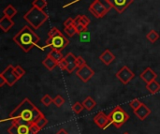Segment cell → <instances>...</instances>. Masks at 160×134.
Instances as JSON below:
<instances>
[{
    "label": "cell",
    "instance_id": "cell-9",
    "mask_svg": "<svg viewBox=\"0 0 160 134\" xmlns=\"http://www.w3.org/2000/svg\"><path fill=\"white\" fill-rule=\"evenodd\" d=\"M76 75L83 83H88L91 80V78L95 75V71L88 65H85V66L78 69V70L76 71Z\"/></svg>",
    "mask_w": 160,
    "mask_h": 134
},
{
    "label": "cell",
    "instance_id": "cell-19",
    "mask_svg": "<svg viewBox=\"0 0 160 134\" xmlns=\"http://www.w3.org/2000/svg\"><path fill=\"white\" fill-rule=\"evenodd\" d=\"M146 89L148 90V92L152 95H155L157 94L158 91H160V84L157 81H153L151 83H148L146 84Z\"/></svg>",
    "mask_w": 160,
    "mask_h": 134
},
{
    "label": "cell",
    "instance_id": "cell-38",
    "mask_svg": "<svg viewBox=\"0 0 160 134\" xmlns=\"http://www.w3.org/2000/svg\"><path fill=\"white\" fill-rule=\"evenodd\" d=\"M76 27V29H77V31H78V34H80V33H82V32H84V31H87V27L86 26H84L83 24H82V23H79L77 26H75Z\"/></svg>",
    "mask_w": 160,
    "mask_h": 134
},
{
    "label": "cell",
    "instance_id": "cell-27",
    "mask_svg": "<svg viewBox=\"0 0 160 134\" xmlns=\"http://www.w3.org/2000/svg\"><path fill=\"white\" fill-rule=\"evenodd\" d=\"M40 101H41V103H42L43 105H45V106H50V105L53 102V99H52L50 95L46 94V95H44V96L41 98Z\"/></svg>",
    "mask_w": 160,
    "mask_h": 134
},
{
    "label": "cell",
    "instance_id": "cell-22",
    "mask_svg": "<svg viewBox=\"0 0 160 134\" xmlns=\"http://www.w3.org/2000/svg\"><path fill=\"white\" fill-rule=\"evenodd\" d=\"M48 55L50 57H52L53 60H55L56 62L61 61L65 57L63 55V54L61 53V51H58V50H55V49H51V51L48 53Z\"/></svg>",
    "mask_w": 160,
    "mask_h": 134
},
{
    "label": "cell",
    "instance_id": "cell-8",
    "mask_svg": "<svg viewBox=\"0 0 160 134\" xmlns=\"http://www.w3.org/2000/svg\"><path fill=\"white\" fill-rule=\"evenodd\" d=\"M116 78L123 84V85H128L130 83V81L135 77L134 72L128 67L124 66L117 73H116Z\"/></svg>",
    "mask_w": 160,
    "mask_h": 134
},
{
    "label": "cell",
    "instance_id": "cell-11",
    "mask_svg": "<svg viewBox=\"0 0 160 134\" xmlns=\"http://www.w3.org/2000/svg\"><path fill=\"white\" fill-rule=\"evenodd\" d=\"M8 132L9 134H30V125H19L12 122L11 126L8 130Z\"/></svg>",
    "mask_w": 160,
    "mask_h": 134
},
{
    "label": "cell",
    "instance_id": "cell-5",
    "mask_svg": "<svg viewBox=\"0 0 160 134\" xmlns=\"http://www.w3.org/2000/svg\"><path fill=\"white\" fill-rule=\"evenodd\" d=\"M46 44L51 49H55L62 52L69 44V39L67 37H65L61 31H59L54 36L49 37L48 39L46 40Z\"/></svg>",
    "mask_w": 160,
    "mask_h": 134
},
{
    "label": "cell",
    "instance_id": "cell-29",
    "mask_svg": "<svg viewBox=\"0 0 160 134\" xmlns=\"http://www.w3.org/2000/svg\"><path fill=\"white\" fill-rule=\"evenodd\" d=\"M35 123L38 125V127L40 130H42V129L48 124V120H47V118H46L44 116H41L40 118H38Z\"/></svg>",
    "mask_w": 160,
    "mask_h": 134
},
{
    "label": "cell",
    "instance_id": "cell-2",
    "mask_svg": "<svg viewBox=\"0 0 160 134\" xmlns=\"http://www.w3.org/2000/svg\"><path fill=\"white\" fill-rule=\"evenodd\" d=\"M12 39L24 53H28L38 43L40 38L34 32L31 26L24 25Z\"/></svg>",
    "mask_w": 160,
    "mask_h": 134
},
{
    "label": "cell",
    "instance_id": "cell-16",
    "mask_svg": "<svg viewBox=\"0 0 160 134\" xmlns=\"http://www.w3.org/2000/svg\"><path fill=\"white\" fill-rule=\"evenodd\" d=\"M14 25V22L11 18H8L5 15H3L0 19V28L3 32L7 33L10 30V28Z\"/></svg>",
    "mask_w": 160,
    "mask_h": 134
},
{
    "label": "cell",
    "instance_id": "cell-7",
    "mask_svg": "<svg viewBox=\"0 0 160 134\" xmlns=\"http://www.w3.org/2000/svg\"><path fill=\"white\" fill-rule=\"evenodd\" d=\"M14 68L15 67H13L12 65H8L0 74V76L5 78V80L7 82V85L8 86H13L18 82V80L20 79L18 77V75L16 74Z\"/></svg>",
    "mask_w": 160,
    "mask_h": 134
},
{
    "label": "cell",
    "instance_id": "cell-24",
    "mask_svg": "<svg viewBox=\"0 0 160 134\" xmlns=\"http://www.w3.org/2000/svg\"><path fill=\"white\" fill-rule=\"evenodd\" d=\"M47 5H48V3L46 0H34L32 2V7L38 8L42 10H44V8L47 7Z\"/></svg>",
    "mask_w": 160,
    "mask_h": 134
},
{
    "label": "cell",
    "instance_id": "cell-12",
    "mask_svg": "<svg viewBox=\"0 0 160 134\" xmlns=\"http://www.w3.org/2000/svg\"><path fill=\"white\" fill-rule=\"evenodd\" d=\"M94 122L95 124L100 128L101 130H105L107 129V127L111 124L110 118L108 116H106L103 112H99L95 117H94Z\"/></svg>",
    "mask_w": 160,
    "mask_h": 134
},
{
    "label": "cell",
    "instance_id": "cell-34",
    "mask_svg": "<svg viewBox=\"0 0 160 134\" xmlns=\"http://www.w3.org/2000/svg\"><path fill=\"white\" fill-rule=\"evenodd\" d=\"M41 130L38 127V125L36 123H31L30 124V134H37Z\"/></svg>",
    "mask_w": 160,
    "mask_h": 134
},
{
    "label": "cell",
    "instance_id": "cell-42",
    "mask_svg": "<svg viewBox=\"0 0 160 134\" xmlns=\"http://www.w3.org/2000/svg\"><path fill=\"white\" fill-rule=\"evenodd\" d=\"M124 134H129V133H128V132H125V133H124Z\"/></svg>",
    "mask_w": 160,
    "mask_h": 134
},
{
    "label": "cell",
    "instance_id": "cell-30",
    "mask_svg": "<svg viewBox=\"0 0 160 134\" xmlns=\"http://www.w3.org/2000/svg\"><path fill=\"white\" fill-rule=\"evenodd\" d=\"M65 103V99L61 96V95H57L54 99H53V104L56 107H61L63 104Z\"/></svg>",
    "mask_w": 160,
    "mask_h": 134
},
{
    "label": "cell",
    "instance_id": "cell-40",
    "mask_svg": "<svg viewBox=\"0 0 160 134\" xmlns=\"http://www.w3.org/2000/svg\"><path fill=\"white\" fill-rule=\"evenodd\" d=\"M5 84H7V82H6L5 78H4V77H2V76H0V86H3Z\"/></svg>",
    "mask_w": 160,
    "mask_h": 134
},
{
    "label": "cell",
    "instance_id": "cell-36",
    "mask_svg": "<svg viewBox=\"0 0 160 134\" xmlns=\"http://www.w3.org/2000/svg\"><path fill=\"white\" fill-rule=\"evenodd\" d=\"M58 67H59L62 70H67V69H68V62H67V60L65 59V57H64L61 61L58 62Z\"/></svg>",
    "mask_w": 160,
    "mask_h": 134
},
{
    "label": "cell",
    "instance_id": "cell-35",
    "mask_svg": "<svg viewBox=\"0 0 160 134\" xmlns=\"http://www.w3.org/2000/svg\"><path fill=\"white\" fill-rule=\"evenodd\" d=\"M85 65H87L86 64V60L82 56H81V55L77 56V66H78V68H82V67H83Z\"/></svg>",
    "mask_w": 160,
    "mask_h": 134
},
{
    "label": "cell",
    "instance_id": "cell-17",
    "mask_svg": "<svg viewBox=\"0 0 160 134\" xmlns=\"http://www.w3.org/2000/svg\"><path fill=\"white\" fill-rule=\"evenodd\" d=\"M151 113H152V111H151L144 103H142V106H141L138 110L134 111V114L136 115V116H137L140 120H142V121L145 120V118H146Z\"/></svg>",
    "mask_w": 160,
    "mask_h": 134
},
{
    "label": "cell",
    "instance_id": "cell-4",
    "mask_svg": "<svg viewBox=\"0 0 160 134\" xmlns=\"http://www.w3.org/2000/svg\"><path fill=\"white\" fill-rule=\"evenodd\" d=\"M108 116L110 118L111 124H112L117 129H120L129 119L128 114L119 105L115 106Z\"/></svg>",
    "mask_w": 160,
    "mask_h": 134
},
{
    "label": "cell",
    "instance_id": "cell-21",
    "mask_svg": "<svg viewBox=\"0 0 160 134\" xmlns=\"http://www.w3.org/2000/svg\"><path fill=\"white\" fill-rule=\"evenodd\" d=\"M17 9L12 6V5H8L4 9H3V14L5 15V16H7V17H8V18H13L16 14H17Z\"/></svg>",
    "mask_w": 160,
    "mask_h": 134
},
{
    "label": "cell",
    "instance_id": "cell-3",
    "mask_svg": "<svg viewBox=\"0 0 160 134\" xmlns=\"http://www.w3.org/2000/svg\"><path fill=\"white\" fill-rule=\"evenodd\" d=\"M23 19L30 24L33 29H38L42 24H44L48 19L49 15L42 9L32 7L24 15Z\"/></svg>",
    "mask_w": 160,
    "mask_h": 134
},
{
    "label": "cell",
    "instance_id": "cell-41",
    "mask_svg": "<svg viewBox=\"0 0 160 134\" xmlns=\"http://www.w3.org/2000/svg\"><path fill=\"white\" fill-rule=\"evenodd\" d=\"M56 134H68V133L66 131V130H65V129H61L60 131H57V133Z\"/></svg>",
    "mask_w": 160,
    "mask_h": 134
},
{
    "label": "cell",
    "instance_id": "cell-39",
    "mask_svg": "<svg viewBox=\"0 0 160 134\" xmlns=\"http://www.w3.org/2000/svg\"><path fill=\"white\" fill-rule=\"evenodd\" d=\"M99 1H100V2L104 5V7H105V8H107L109 10H111V8H112V5H111V4H110V2H109V0H99Z\"/></svg>",
    "mask_w": 160,
    "mask_h": 134
},
{
    "label": "cell",
    "instance_id": "cell-13",
    "mask_svg": "<svg viewBox=\"0 0 160 134\" xmlns=\"http://www.w3.org/2000/svg\"><path fill=\"white\" fill-rule=\"evenodd\" d=\"M140 78H141L143 82H145L146 84H148V83H151V82L157 80L158 74H157L151 68H146V69L141 73Z\"/></svg>",
    "mask_w": 160,
    "mask_h": 134
},
{
    "label": "cell",
    "instance_id": "cell-6",
    "mask_svg": "<svg viewBox=\"0 0 160 134\" xmlns=\"http://www.w3.org/2000/svg\"><path fill=\"white\" fill-rule=\"evenodd\" d=\"M89 12L98 19L103 18L110 10L104 7V5L99 0H94L88 8Z\"/></svg>",
    "mask_w": 160,
    "mask_h": 134
},
{
    "label": "cell",
    "instance_id": "cell-37",
    "mask_svg": "<svg viewBox=\"0 0 160 134\" xmlns=\"http://www.w3.org/2000/svg\"><path fill=\"white\" fill-rule=\"evenodd\" d=\"M73 22H74V19L69 17L68 18L65 22H64V27H68V26H71L73 25Z\"/></svg>",
    "mask_w": 160,
    "mask_h": 134
},
{
    "label": "cell",
    "instance_id": "cell-10",
    "mask_svg": "<svg viewBox=\"0 0 160 134\" xmlns=\"http://www.w3.org/2000/svg\"><path fill=\"white\" fill-rule=\"evenodd\" d=\"M134 0H109L112 7L119 13H123Z\"/></svg>",
    "mask_w": 160,
    "mask_h": 134
},
{
    "label": "cell",
    "instance_id": "cell-31",
    "mask_svg": "<svg viewBox=\"0 0 160 134\" xmlns=\"http://www.w3.org/2000/svg\"><path fill=\"white\" fill-rule=\"evenodd\" d=\"M142 102L138 100V99H135V100H131L130 102H129V106L133 109V111H136V110H138L141 106H142Z\"/></svg>",
    "mask_w": 160,
    "mask_h": 134
},
{
    "label": "cell",
    "instance_id": "cell-33",
    "mask_svg": "<svg viewBox=\"0 0 160 134\" xmlns=\"http://www.w3.org/2000/svg\"><path fill=\"white\" fill-rule=\"evenodd\" d=\"M79 19H80V23L82 24H83L84 26L88 27V25L90 24V20L85 16V15H78Z\"/></svg>",
    "mask_w": 160,
    "mask_h": 134
},
{
    "label": "cell",
    "instance_id": "cell-18",
    "mask_svg": "<svg viewBox=\"0 0 160 134\" xmlns=\"http://www.w3.org/2000/svg\"><path fill=\"white\" fill-rule=\"evenodd\" d=\"M42 65L48 70H54L57 66H58V62H56L55 60H53L52 57H50L49 55H47L45 57V59L42 61Z\"/></svg>",
    "mask_w": 160,
    "mask_h": 134
},
{
    "label": "cell",
    "instance_id": "cell-15",
    "mask_svg": "<svg viewBox=\"0 0 160 134\" xmlns=\"http://www.w3.org/2000/svg\"><path fill=\"white\" fill-rule=\"evenodd\" d=\"M99 60L106 66L111 65L114 60H115V55L110 51V50H105L100 55H99Z\"/></svg>",
    "mask_w": 160,
    "mask_h": 134
},
{
    "label": "cell",
    "instance_id": "cell-26",
    "mask_svg": "<svg viewBox=\"0 0 160 134\" xmlns=\"http://www.w3.org/2000/svg\"><path fill=\"white\" fill-rule=\"evenodd\" d=\"M64 32L68 36V37H73L74 35L78 34V31L74 25L68 26V27H64Z\"/></svg>",
    "mask_w": 160,
    "mask_h": 134
},
{
    "label": "cell",
    "instance_id": "cell-14",
    "mask_svg": "<svg viewBox=\"0 0 160 134\" xmlns=\"http://www.w3.org/2000/svg\"><path fill=\"white\" fill-rule=\"evenodd\" d=\"M65 59L68 62V69L67 71L68 73H72L76 68H78L77 66V56H75L72 53H68L65 55Z\"/></svg>",
    "mask_w": 160,
    "mask_h": 134
},
{
    "label": "cell",
    "instance_id": "cell-25",
    "mask_svg": "<svg viewBox=\"0 0 160 134\" xmlns=\"http://www.w3.org/2000/svg\"><path fill=\"white\" fill-rule=\"evenodd\" d=\"M80 37V41L81 42H88L91 39V33L87 30L84 32H82L80 34H78Z\"/></svg>",
    "mask_w": 160,
    "mask_h": 134
},
{
    "label": "cell",
    "instance_id": "cell-28",
    "mask_svg": "<svg viewBox=\"0 0 160 134\" xmlns=\"http://www.w3.org/2000/svg\"><path fill=\"white\" fill-rule=\"evenodd\" d=\"M83 108H84V107H83L82 103H81V102H79V101L75 102V103L72 105V111H73L75 114H77V115L81 114V113L82 112Z\"/></svg>",
    "mask_w": 160,
    "mask_h": 134
},
{
    "label": "cell",
    "instance_id": "cell-1",
    "mask_svg": "<svg viewBox=\"0 0 160 134\" xmlns=\"http://www.w3.org/2000/svg\"><path fill=\"white\" fill-rule=\"evenodd\" d=\"M44 116L28 99H24L11 113L9 119L16 124L30 125Z\"/></svg>",
    "mask_w": 160,
    "mask_h": 134
},
{
    "label": "cell",
    "instance_id": "cell-20",
    "mask_svg": "<svg viewBox=\"0 0 160 134\" xmlns=\"http://www.w3.org/2000/svg\"><path fill=\"white\" fill-rule=\"evenodd\" d=\"M82 105L83 107L87 110V111H92L96 105H97V102L95 101V100L92 98V97H87L83 101H82Z\"/></svg>",
    "mask_w": 160,
    "mask_h": 134
},
{
    "label": "cell",
    "instance_id": "cell-23",
    "mask_svg": "<svg viewBox=\"0 0 160 134\" xmlns=\"http://www.w3.org/2000/svg\"><path fill=\"white\" fill-rule=\"evenodd\" d=\"M146 38H147V39H148L150 42L155 43V42L159 39V34H158L156 30H151V31L147 34Z\"/></svg>",
    "mask_w": 160,
    "mask_h": 134
},
{
    "label": "cell",
    "instance_id": "cell-32",
    "mask_svg": "<svg viewBox=\"0 0 160 134\" xmlns=\"http://www.w3.org/2000/svg\"><path fill=\"white\" fill-rule=\"evenodd\" d=\"M14 69H15V72H16V74L18 75V77H19L20 79H21L22 77H23V76L25 75V73H26V72H25V70H24L20 66V65L15 66V68H14Z\"/></svg>",
    "mask_w": 160,
    "mask_h": 134
}]
</instances>
